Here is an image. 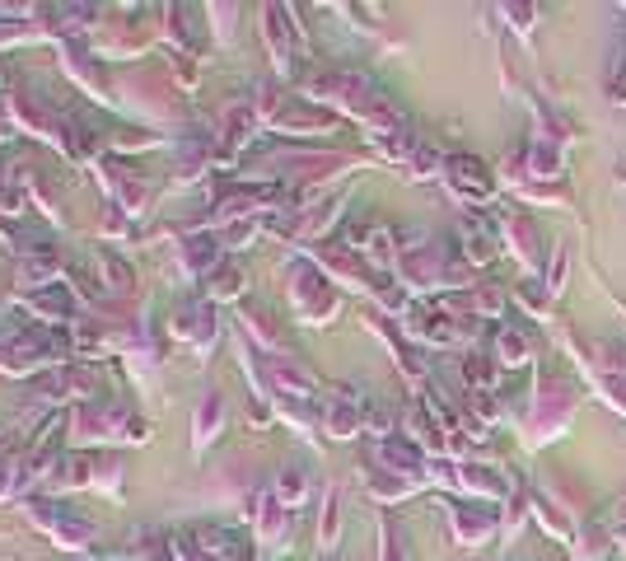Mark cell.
<instances>
[{
  "instance_id": "cell-1",
  "label": "cell",
  "mask_w": 626,
  "mask_h": 561,
  "mask_svg": "<svg viewBox=\"0 0 626 561\" xmlns=\"http://www.w3.org/2000/svg\"><path fill=\"white\" fill-rule=\"evenodd\" d=\"M589 393L570 379V374H547L542 370L533 379V393H528L524 407V445L528 449H547L552 440L570 431V421L580 417V407Z\"/></svg>"
},
{
  "instance_id": "cell-2",
  "label": "cell",
  "mask_w": 626,
  "mask_h": 561,
  "mask_svg": "<svg viewBox=\"0 0 626 561\" xmlns=\"http://www.w3.org/2000/svg\"><path fill=\"white\" fill-rule=\"evenodd\" d=\"M398 281L402 290H416V295H440V290H468L477 286L472 281V267L463 262L458 248H444V244H402V258H398Z\"/></svg>"
},
{
  "instance_id": "cell-3",
  "label": "cell",
  "mask_w": 626,
  "mask_h": 561,
  "mask_svg": "<svg viewBox=\"0 0 626 561\" xmlns=\"http://www.w3.org/2000/svg\"><path fill=\"white\" fill-rule=\"evenodd\" d=\"M285 281H290V309L299 314V323L323 328V323H332V318L342 314V295L332 290V281L313 262H290Z\"/></svg>"
},
{
  "instance_id": "cell-4",
  "label": "cell",
  "mask_w": 626,
  "mask_h": 561,
  "mask_svg": "<svg viewBox=\"0 0 626 561\" xmlns=\"http://www.w3.org/2000/svg\"><path fill=\"white\" fill-rule=\"evenodd\" d=\"M402 332L421 346H468L472 337H477V328H468L463 314H449L440 304H407Z\"/></svg>"
},
{
  "instance_id": "cell-5",
  "label": "cell",
  "mask_w": 626,
  "mask_h": 561,
  "mask_svg": "<svg viewBox=\"0 0 626 561\" xmlns=\"http://www.w3.org/2000/svg\"><path fill=\"white\" fill-rule=\"evenodd\" d=\"M454 202L463 206H491L496 202V173L486 169L477 155H449L444 159V178H440Z\"/></svg>"
},
{
  "instance_id": "cell-6",
  "label": "cell",
  "mask_w": 626,
  "mask_h": 561,
  "mask_svg": "<svg viewBox=\"0 0 626 561\" xmlns=\"http://www.w3.org/2000/svg\"><path fill=\"white\" fill-rule=\"evenodd\" d=\"M496 234H500V248H505L528 276L538 272L542 267V234H538V225H533L528 211H519V206L496 211Z\"/></svg>"
},
{
  "instance_id": "cell-7",
  "label": "cell",
  "mask_w": 626,
  "mask_h": 561,
  "mask_svg": "<svg viewBox=\"0 0 626 561\" xmlns=\"http://www.w3.org/2000/svg\"><path fill=\"white\" fill-rule=\"evenodd\" d=\"M313 267L328 276V281H342V286H351V290H365L374 300V290L384 286L379 276H374V267L365 258H360L356 248H346V244H323L318 253H313Z\"/></svg>"
},
{
  "instance_id": "cell-8",
  "label": "cell",
  "mask_w": 626,
  "mask_h": 561,
  "mask_svg": "<svg viewBox=\"0 0 626 561\" xmlns=\"http://www.w3.org/2000/svg\"><path fill=\"white\" fill-rule=\"evenodd\" d=\"M449 533H454V543L458 547H486V543H496V533H500V515L491 510V505L482 501H454L449 510Z\"/></svg>"
},
{
  "instance_id": "cell-9",
  "label": "cell",
  "mask_w": 626,
  "mask_h": 561,
  "mask_svg": "<svg viewBox=\"0 0 626 561\" xmlns=\"http://www.w3.org/2000/svg\"><path fill=\"white\" fill-rule=\"evenodd\" d=\"M365 421H370V403H365V393L356 389H337L323 398V431L332 440H356L365 431Z\"/></svg>"
},
{
  "instance_id": "cell-10",
  "label": "cell",
  "mask_w": 626,
  "mask_h": 561,
  "mask_svg": "<svg viewBox=\"0 0 626 561\" xmlns=\"http://www.w3.org/2000/svg\"><path fill=\"white\" fill-rule=\"evenodd\" d=\"M454 491H463V496H472V501H510L514 496V482L500 468H491V463H454Z\"/></svg>"
},
{
  "instance_id": "cell-11",
  "label": "cell",
  "mask_w": 626,
  "mask_h": 561,
  "mask_svg": "<svg viewBox=\"0 0 626 561\" xmlns=\"http://www.w3.org/2000/svg\"><path fill=\"white\" fill-rule=\"evenodd\" d=\"M271 127L281 131V136H332V131L342 127V117L304 99V103H281L276 117H271Z\"/></svg>"
},
{
  "instance_id": "cell-12",
  "label": "cell",
  "mask_w": 626,
  "mask_h": 561,
  "mask_svg": "<svg viewBox=\"0 0 626 561\" xmlns=\"http://www.w3.org/2000/svg\"><path fill=\"white\" fill-rule=\"evenodd\" d=\"M267 379H271V389L281 393V398H290V403H309L313 393H318V374L295 356H271Z\"/></svg>"
},
{
  "instance_id": "cell-13",
  "label": "cell",
  "mask_w": 626,
  "mask_h": 561,
  "mask_svg": "<svg viewBox=\"0 0 626 561\" xmlns=\"http://www.w3.org/2000/svg\"><path fill=\"white\" fill-rule=\"evenodd\" d=\"M458 253H463V262H468L472 272H477V267H491V262L500 258V234L491 230L482 216H463L458 220Z\"/></svg>"
},
{
  "instance_id": "cell-14",
  "label": "cell",
  "mask_w": 626,
  "mask_h": 561,
  "mask_svg": "<svg viewBox=\"0 0 626 561\" xmlns=\"http://www.w3.org/2000/svg\"><path fill=\"white\" fill-rule=\"evenodd\" d=\"M262 33H267V47H271V57H276V66H281V71H295V33H299V24L290 19V10L267 5V10H262Z\"/></svg>"
},
{
  "instance_id": "cell-15",
  "label": "cell",
  "mask_w": 626,
  "mask_h": 561,
  "mask_svg": "<svg viewBox=\"0 0 626 561\" xmlns=\"http://www.w3.org/2000/svg\"><path fill=\"white\" fill-rule=\"evenodd\" d=\"M374 459H379V468H388V473L421 477V482H426L430 459L407 440V435H388V440H379V445H374Z\"/></svg>"
},
{
  "instance_id": "cell-16",
  "label": "cell",
  "mask_w": 626,
  "mask_h": 561,
  "mask_svg": "<svg viewBox=\"0 0 626 561\" xmlns=\"http://www.w3.org/2000/svg\"><path fill=\"white\" fill-rule=\"evenodd\" d=\"M33 519H38L61 547H89L94 543V533H99L94 524H85V519L61 515V510H43V505H33Z\"/></svg>"
},
{
  "instance_id": "cell-17",
  "label": "cell",
  "mask_w": 626,
  "mask_h": 561,
  "mask_svg": "<svg viewBox=\"0 0 626 561\" xmlns=\"http://www.w3.org/2000/svg\"><path fill=\"white\" fill-rule=\"evenodd\" d=\"M491 356H496L500 370H524V365H533V337L524 328H496Z\"/></svg>"
},
{
  "instance_id": "cell-18",
  "label": "cell",
  "mask_w": 626,
  "mask_h": 561,
  "mask_svg": "<svg viewBox=\"0 0 626 561\" xmlns=\"http://www.w3.org/2000/svg\"><path fill=\"white\" fill-rule=\"evenodd\" d=\"M421 487H426L421 477H402V473H388V468H370V496L379 505H398V501H407V496H416Z\"/></svg>"
},
{
  "instance_id": "cell-19",
  "label": "cell",
  "mask_w": 626,
  "mask_h": 561,
  "mask_svg": "<svg viewBox=\"0 0 626 561\" xmlns=\"http://www.w3.org/2000/svg\"><path fill=\"white\" fill-rule=\"evenodd\" d=\"M173 332L187 337L192 346H211L215 342V318L206 304H183L178 314H173Z\"/></svg>"
},
{
  "instance_id": "cell-20",
  "label": "cell",
  "mask_w": 626,
  "mask_h": 561,
  "mask_svg": "<svg viewBox=\"0 0 626 561\" xmlns=\"http://www.w3.org/2000/svg\"><path fill=\"white\" fill-rule=\"evenodd\" d=\"M514 304H519L528 318H538V323H556V300L547 295V286H542V281H533V276L514 286Z\"/></svg>"
},
{
  "instance_id": "cell-21",
  "label": "cell",
  "mask_w": 626,
  "mask_h": 561,
  "mask_svg": "<svg viewBox=\"0 0 626 561\" xmlns=\"http://www.w3.org/2000/svg\"><path fill=\"white\" fill-rule=\"evenodd\" d=\"M24 309H33L43 323H66V318H71V295H66L61 286H43V290H33L29 300H24Z\"/></svg>"
},
{
  "instance_id": "cell-22",
  "label": "cell",
  "mask_w": 626,
  "mask_h": 561,
  "mask_svg": "<svg viewBox=\"0 0 626 561\" xmlns=\"http://www.w3.org/2000/svg\"><path fill=\"white\" fill-rule=\"evenodd\" d=\"M533 122H538V131H533L538 141H552V145H561V150H566V145H575V127H570L566 117H556L542 99H533Z\"/></svg>"
},
{
  "instance_id": "cell-23",
  "label": "cell",
  "mask_w": 626,
  "mask_h": 561,
  "mask_svg": "<svg viewBox=\"0 0 626 561\" xmlns=\"http://www.w3.org/2000/svg\"><path fill=\"white\" fill-rule=\"evenodd\" d=\"M463 379H468V389H472V393H496V384H500V365H496V356H482V351L463 356Z\"/></svg>"
},
{
  "instance_id": "cell-24",
  "label": "cell",
  "mask_w": 626,
  "mask_h": 561,
  "mask_svg": "<svg viewBox=\"0 0 626 561\" xmlns=\"http://www.w3.org/2000/svg\"><path fill=\"white\" fill-rule=\"evenodd\" d=\"M505 304H510V295H505L496 281H477L468 295V318H500Z\"/></svg>"
},
{
  "instance_id": "cell-25",
  "label": "cell",
  "mask_w": 626,
  "mask_h": 561,
  "mask_svg": "<svg viewBox=\"0 0 626 561\" xmlns=\"http://www.w3.org/2000/svg\"><path fill=\"white\" fill-rule=\"evenodd\" d=\"M276 501H281L285 510H299V505L309 501V473H304L299 463L281 468V477H276Z\"/></svg>"
},
{
  "instance_id": "cell-26",
  "label": "cell",
  "mask_w": 626,
  "mask_h": 561,
  "mask_svg": "<svg viewBox=\"0 0 626 561\" xmlns=\"http://www.w3.org/2000/svg\"><path fill=\"white\" fill-rule=\"evenodd\" d=\"M608 533L598 529V524H584L580 533H575V543H570V561H603L608 557Z\"/></svg>"
},
{
  "instance_id": "cell-27",
  "label": "cell",
  "mask_w": 626,
  "mask_h": 561,
  "mask_svg": "<svg viewBox=\"0 0 626 561\" xmlns=\"http://www.w3.org/2000/svg\"><path fill=\"white\" fill-rule=\"evenodd\" d=\"M524 202H538V206H556V211H570V187L566 183H524L514 187Z\"/></svg>"
},
{
  "instance_id": "cell-28",
  "label": "cell",
  "mask_w": 626,
  "mask_h": 561,
  "mask_svg": "<svg viewBox=\"0 0 626 561\" xmlns=\"http://www.w3.org/2000/svg\"><path fill=\"white\" fill-rule=\"evenodd\" d=\"M566 276H570V244H552V258H547V272H542V286H547L552 300H561Z\"/></svg>"
},
{
  "instance_id": "cell-29",
  "label": "cell",
  "mask_w": 626,
  "mask_h": 561,
  "mask_svg": "<svg viewBox=\"0 0 626 561\" xmlns=\"http://www.w3.org/2000/svg\"><path fill=\"white\" fill-rule=\"evenodd\" d=\"M215 258H220V248H215V239H187L183 244V272L197 276V272H211Z\"/></svg>"
},
{
  "instance_id": "cell-30",
  "label": "cell",
  "mask_w": 626,
  "mask_h": 561,
  "mask_svg": "<svg viewBox=\"0 0 626 561\" xmlns=\"http://www.w3.org/2000/svg\"><path fill=\"white\" fill-rule=\"evenodd\" d=\"M500 15H505V29H514L519 38H533L538 29V5H528V0H510V5H500Z\"/></svg>"
},
{
  "instance_id": "cell-31",
  "label": "cell",
  "mask_w": 626,
  "mask_h": 561,
  "mask_svg": "<svg viewBox=\"0 0 626 561\" xmlns=\"http://www.w3.org/2000/svg\"><path fill=\"white\" fill-rule=\"evenodd\" d=\"M444 159L440 150H430V145H416V155L407 159V173H412L416 183H430V178H444Z\"/></svg>"
},
{
  "instance_id": "cell-32",
  "label": "cell",
  "mask_w": 626,
  "mask_h": 561,
  "mask_svg": "<svg viewBox=\"0 0 626 561\" xmlns=\"http://www.w3.org/2000/svg\"><path fill=\"white\" fill-rule=\"evenodd\" d=\"M379 561H412V552H407V538L393 529V519H384V524H379Z\"/></svg>"
},
{
  "instance_id": "cell-33",
  "label": "cell",
  "mask_w": 626,
  "mask_h": 561,
  "mask_svg": "<svg viewBox=\"0 0 626 561\" xmlns=\"http://www.w3.org/2000/svg\"><path fill=\"white\" fill-rule=\"evenodd\" d=\"M337 524H342V510H337V491H323V519H318V543L332 547L337 543Z\"/></svg>"
},
{
  "instance_id": "cell-34",
  "label": "cell",
  "mask_w": 626,
  "mask_h": 561,
  "mask_svg": "<svg viewBox=\"0 0 626 561\" xmlns=\"http://www.w3.org/2000/svg\"><path fill=\"white\" fill-rule=\"evenodd\" d=\"M220 421H225V407H220V398H206V412L197 407V445H206V440H215L220 435Z\"/></svg>"
},
{
  "instance_id": "cell-35",
  "label": "cell",
  "mask_w": 626,
  "mask_h": 561,
  "mask_svg": "<svg viewBox=\"0 0 626 561\" xmlns=\"http://www.w3.org/2000/svg\"><path fill=\"white\" fill-rule=\"evenodd\" d=\"M211 295L215 300H234V295H243V267H220V272L211 276Z\"/></svg>"
},
{
  "instance_id": "cell-36",
  "label": "cell",
  "mask_w": 626,
  "mask_h": 561,
  "mask_svg": "<svg viewBox=\"0 0 626 561\" xmlns=\"http://www.w3.org/2000/svg\"><path fill=\"white\" fill-rule=\"evenodd\" d=\"M243 328L253 332L262 346H276V323H271L267 309H243Z\"/></svg>"
},
{
  "instance_id": "cell-37",
  "label": "cell",
  "mask_w": 626,
  "mask_h": 561,
  "mask_svg": "<svg viewBox=\"0 0 626 561\" xmlns=\"http://www.w3.org/2000/svg\"><path fill=\"white\" fill-rule=\"evenodd\" d=\"M524 519H528V491H514L510 510L500 515V533H505V538H514V533L524 529Z\"/></svg>"
},
{
  "instance_id": "cell-38",
  "label": "cell",
  "mask_w": 626,
  "mask_h": 561,
  "mask_svg": "<svg viewBox=\"0 0 626 561\" xmlns=\"http://www.w3.org/2000/svg\"><path fill=\"white\" fill-rule=\"evenodd\" d=\"M99 267H103V276H108V286L113 290H131V267L117 253H99Z\"/></svg>"
},
{
  "instance_id": "cell-39",
  "label": "cell",
  "mask_w": 626,
  "mask_h": 561,
  "mask_svg": "<svg viewBox=\"0 0 626 561\" xmlns=\"http://www.w3.org/2000/svg\"><path fill=\"white\" fill-rule=\"evenodd\" d=\"M472 398V412H477V421H482L486 431L500 421V403H496V393H468Z\"/></svg>"
},
{
  "instance_id": "cell-40",
  "label": "cell",
  "mask_w": 626,
  "mask_h": 561,
  "mask_svg": "<svg viewBox=\"0 0 626 561\" xmlns=\"http://www.w3.org/2000/svg\"><path fill=\"white\" fill-rule=\"evenodd\" d=\"M608 103H612V108H626V52H622V61H617L612 75H608Z\"/></svg>"
},
{
  "instance_id": "cell-41",
  "label": "cell",
  "mask_w": 626,
  "mask_h": 561,
  "mask_svg": "<svg viewBox=\"0 0 626 561\" xmlns=\"http://www.w3.org/2000/svg\"><path fill=\"white\" fill-rule=\"evenodd\" d=\"M612 178L626 187V155H617V164H612Z\"/></svg>"
},
{
  "instance_id": "cell-42",
  "label": "cell",
  "mask_w": 626,
  "mask_h": 561,
  "mask_svg": "<svg viewBox=\"0 0 626 561\" xmlns=\"http://www.w3.org/2000/svg\"><path fill=\"white\" fill-rule=\"evenodd\" d=\"M612 519H617V524H622V529H626V496H622V501H617V510H612Z\"/></svg>"
},
{
  "instance_id": "cell-43",
  "label": "cell",
  "mask_w": 626,
  "mask_h": 561,
  "mask_svg": "<svg viewBox=\"0 0 626 561\" xmlns=\"http://www.w3.org/2000/svg\"><path fill=\"white\" fill-rule=\"evenodd\" d=\"M617 547H622V557H626V529H622V533H617Z\"/></svg>"
},
{
  "instance_id": "cell-44",
  "label": "cell",
  "mask_w": 626,
  "mask_h": 561,
  "mask_svg": "<svg viewBox=\"0 0 626 561\" xmlns=\"http://www.w3.org/2000/svg\"><path fill=\"white\" fill-rule=\"evenodd\" d=\"M617 10H626V5H617Z\"/></svg>"
}]
</instances>
